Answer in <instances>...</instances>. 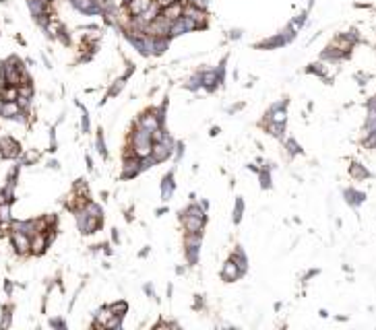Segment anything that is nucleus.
<instances>
[{
    "instance_id": "nucleus-10",
    "label": "nucleus",
    "mask_w": 376,
    "mask_h": 330,
    "mask_svg": "<svg viewBox=\"0 0 376 330\" xmlns=\"http://www.w3.org/2000/svg\"><path fill=\"white\" fill-rule=\"evenodd\" d=\"M271 120H273L275 124H283V122H285V109H281V107H275V109H273V118H271Z\"/></svg>"
},
{
    "instance_id": "nucleus-7",
    "label": "nucleus",
    "mask_w": 376,
    "mask_h": 330,
    "mask_svg": "<svg viewBox=\"0 0 376 330\" xmlns=\"http://www.w3.org/2000/svg\"><path fill=\"white\" fill-rule=\"evenodd\" d=\"M184 229H186L188 233H201V229H203V217L184 215Z\"/></svg>"
},
{
    "instance_id": "nucleus-2",
    "label": "nucleus",
    "mask_w": 376,
    "mask_h": 330,
    "mask_svg": "<svg viewBox=\"0 0 376 330\" xmlns=\"http://www.w3.org/2000/svg\"><path fill=\"white\" fill-rule=\"evenodd\" d=\"M19 153H21V147H19L17 141H13V138H2V141H0V155L2 157L15 159Z\"/></svg>"
},
{
    "instance_id": "nucleus-5",
    "label": "nucleus",
    "mask_w": 376,
    "mask_h": 330,
    "mask_svg": "<svg viewBox=\"0 0 376 330\" xmlns=\"http://www.w3.org/2000/svg\"><path fill=\"white\" fill-rule=\"evenodd\" d=\"M170 153H172V149L167 147V143H163V141L151 145V157H153V161H163V159L170 157Z\"/></svg>"
},
{
    "instance_id": "nucleus-6",
    "label": "nucleus",
    "mask_w": 376,
    "mask_h": 330,
    "mask_svg": "<svg viewBox=\"0 0 376 330\" xmlns=\"http://www.w3.org/2000/svg\"><path fill=\"white\" fill-rule=\"evenodd\" d=\"M0 114L4 118H19L23 114V109L19 107L17 102H0Z\"/></svg>"
},
{
    "instance_id": "nucleus-3",
    "label": "nucleus",
    "mask_w": 376,
    "mask_h": 330,
    "mask_svg": "<svg viewBox=\"0 0 376 330\" xmlns=\"http://www.w3.org/2000/svg\"><path fill=\"white\" fill-rule=\"evenodd\" d=\"M151 2L153 0H126V13L131 17H138L151 6Z\"/></svg>"
},
{
    "instance_id": "nucleus-15",
    "label": "nucleus",
    "mask_w": 376,
    "mask_h": 330,
    "mask_svg": "<svg viewBox=\"0 0 376 330\" xmlns=\"http://www.w3.org/2000/svg\"><path fill=\"white\" fill-rule=\"evenodd\" d=\"M155 2H157V6H160V8H165V6H170L172 2H176V0H155Z\"/></svg>"
},
{
    "instance_id": "nucleus-13",
    "label": "nucleus",
    "mask_w": 376,
    "mask_h": 330,
    "mask_svg": "<svg viewBox=\"0 0 376 330\" xmlns=\"http://www.w3.org/2000/svg\"><path fill=\"white\" fill-rule=\"evenodd\" d=\"M188 6H194V8H207V0H188Z\"/></svg>"
},
{
    "instance_id": "nucleus-12",
    "label": "nucleus",
    "mask_w": 376,
    "mask_h": 330,
    "mask_svg": "<svg viewBox=\"0 0 376 330\" xmlns=\"http://www.w3.org/2000/svg\"><path fill=\"white\" fill-rule=\"evenodd\" d=\"M126 304L124 302H120V304H116V305H112V312H114V316H124V312H126Z\"/></svg>"
},
{
    "instance_id": "nucleus-14",
    "label": "nucleus",
    "mask_w": 376,
    "mask_h": 330,
    "mask_svg": "<svg viewBox=\"0 0 376 330\" xmlns=\"http://www.w3.org/2000/svg\"><path fill=\"white\" fill-rule=\"evenodd\" d=\"M351 174H353L355 178H366V176H368V172H364V169H362L360 165H358V167L353 165V169H351Z\"/></svg>"
},
{
    "instance_id": "nucleus-11",
    "label": "nucleus",
    "mask_w": 376,
    "mask_h": 330,
    "mask_svg": "<svg viewBox=\"0 0 376 330\" xmlns=\"http://www.w3.org/2000/svg\"><path fill=\"white\" fill-rule=\"evenodd\" d=\"M184 215H190V217H203V208L201 206H196V204H192V206H188L186 208V213Z\"/></svg>"
},
{
    "instance_id": "nucleus-16",
    "label": "nucleus",
    "mask_w": 376,
    "mask_h": 330,
    "mask_svg": "<svg viewBox=\"0 0 376 330\" xmlns=\"http://www.w3.org/2000/svg\"><path fill=\"white\" fill-rule=\"evenodd\" d=\"M4 203H11V196H8L2 190V192H0V204H4Z\"/></svg>"
},
{
    "instance_id": "nucleus-4",
    "label": "nucleus",
    "mask_w": 376,
    "mask_h": 330,
    "mask_svg": "<svg viewBox=\"0 0 376 330\" xmlns=\"http://www.w3.org/2000/svg\"><path fill=\"white\" fill-rule=\"evenodd\" d=\"M182 15H184V4H180L178 0H176V2H172L170 6L161 8V17H165L170 23H174L176 19H180Z\"/></svg>"
},
{
    "instance_id": "nucleus-8",
    "label": "nucleus",
    "mask_w": 376,
    "mask_h": 330,
    "mask_svg": "<svg viewBox=\"0 0 376 330\" xmlns=\"http://www.w3.org/2000/svg\"><path fill=\"white\" fill-rule=\"evenodd\" d=\"M242 275V268L234 262V260H230L225 266H223V271H221V277L225 279V281H236Z\"/></svg>"
},
{
    "instance_id": "nucleus-9",
    "label": "nucleus",
    "mask_w": 376,
    "mask_h": 330,
    "mask_svg": "<svg viewBox=\"0 0 376 330\" xmlns=\"http://www.w3.org/2000/svg\"><path fill=\"white\" fill-rule=\"evenodd\" d=\"M138 128H145L147 132H153V130L160 128V118L153 116V114H147L138 120Z\"/></svg>"
},
{
    "instance_id": "nucleus-1",
    "label": "nucleus",
    "mask_w": 376,
    "mask_h": 330,
    "mask_svg": "<svg viewBox=\"0 0 376 330\" xmlns=\"http://www.w3.org/2000/svg\"><path fill=\"white\" fill-rule=\"evenodd\" d=\"M11 239H13V246L19 254H29L31 252V237L23 231H13L11 233Z\"/></svg>"
}]
</instances>
